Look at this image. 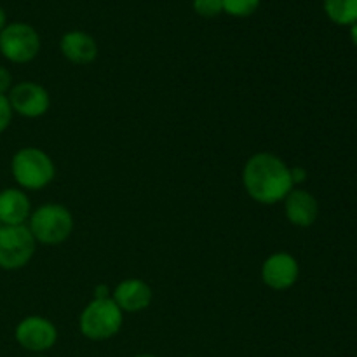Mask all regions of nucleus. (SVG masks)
<instances>
[{"instance_id": "nucleus-1", "label": "nucleus", "mask_w": 357, "mask_h": 357, "mask_svg": "<svg viewBox=\"0 0 357 357\" xmlns=\"http://www.w3.org/2000/svg\"><path fill=\"white\" fill-rule=\"evenodd\" d=\"M243 185L253 201L267 206L282 202L295 188L288 164L271 152H258L248 159L243 169Z\"/></svg>"}, {"instance_id": "nucleus-2", "label": "nucleus", "mask_w": 357, "mask_h": 357, "mask_svg": "<svg viewBox=\"0 0 357 357\" xmlns=\"http://www.w3.org/2000/svg\"><path fill=\"white\" fill-rule=\"evenodd\" d=\"M10 173L21 190H42L54 180L56 166L42 149L24 146L13 155Z\"/></svg>"}, {"instance_id": "nucleus-3", "label": "nucleus", "mask_w": 357, "mask_h": 357, "mask_svg": "<svg viewBox=\"0 0 357 357\" xmlns=\"http://www.w3.org/2000/svg\"><path fill=\"white\" fill-rule=\"evenodd\" d=\"M28 229L35 241L45 246H58L65 243L73 232V216L66 206L47 202L31 211Z\"/></svg>"}, {"instance_id": "nucleus-4", "label": "nucleus", "mask_w": 357, "mask_h": 357, "mask_svg": "<svg viewBox=\"0 0 357 357\" xmlns=\"http://www.w3.org/2000/svg\"><path fill=\"white\" fill-rule=\"evenodd\" d=\"M124 312L112 298L91 300L79 317L80 333L94 342L108 340L121 331Z\"/></svg>"}, {"instance_id": "nucleus-5", "label": "nucleus", "mask_w": 357, "mask_h": 357, "mask_svg": "<svg viewBox=\"0 0 357 357\" xmlns=\"http://www.w3.org/2000/svg\"><path fill=\"white\" fill-rule=\"evenodd\" d=\"M40 35L28 23H10L0 31V54L10 63L33 61L40 52Z\"/></svg>"}, {"instance_id": "nucleus-6", "label": "nucleus", "mask_w": 357, "mask_h": 357, "mask_svg": "<svg viewBox=\"0 0 357 357\" xmlns=\"http://www.w3.org/2000/svg\"><path fill=\"white\" fill-rule=\"evenodd\" d=\"M37 250V241L26 225L0 227V268L17 271L26 267Z\"/></svg>"}, {"instance_id": "nucleus-7", "label": "nucleus", "mask_w": 357, "mask_h": 357, "mask_svg": "<svg viewBox=\"0 0 357 357\" xmlns=\"http://www.w3.org/2000/svg\"><path fill=\"white\" fill-rule=\"evenodd\" d=\"M7 98H9L14 114L24 119L42 117V115L47 114L49 107H51V96H49L47 89L40 84L31 82V80L20 82L10 87Z\"/></svg>"}, {"instance_id": "nucleus-8", "label": "nucleus", "mask_w": 357, "mask_h": 357, "mask_svg": "<svg viewBox=\"0 0 357 357\" xmlns=\"http://www.w3.org/2000/svg\"><path fill=\"white\" fill-rule=\"evenodd\" d=\"M16 342L30 352H44L54 347L58 330L54 324L42 316H28L17 323L14 331Z\"/></svg>"}, {"instance_id": "nucleus-9", "label": "nucleus", "mask_w": 357, "mask_h": 357, "mask_svg": "<svg viewBox=\"0 0 357 357\" xmlns=\"http://www.w3.org/2000/svg\"><path fill=\"white\" fill-rule=\"evenodd\" d=\"M300 278V265L293 255L279 251L271 255L261 265V281L274 291L293 288Z\"/></svg>"}, {"instance_id": "nucleus-10", "label": "nucleus", "mask_w": 357, "mask_h": 357, "mask_svg": "<svg viewBox=\"0 0 357 357\" xmlns=\"http://www.w3.org/2000/svg\"><path fill=\"white\" fill-rule=\"evenodd\" d=\"M112 300L117 303L122 312H142L150 307L153 300V291L150 284L142 279H126L115 286Z\"/></svg>"}, {"instance_id": "nucleus-11", "label": "nucleus", "mask_w": 357, "mask_h": 357, "mask_svg": "<svg viewBox=\"0 0 357 357\" xmlns=\"http://www.w3.org/2000/svg\"><path fill=\"white\" fill-rule=\"evenodd\" d=\"M284 215L291 225L307 229L314 225L319 216V202L310 192L293 188L284 199Z\"/></svg>"}, {"instance_id": "nucleus-12", "label": "nucleus", "mask_w": 357, "mask_h": 357, "mask_svg": "<svg viewBox=\"0 0 357 357\" xmlns=\"http://www.w3.org/2000/svg\"><path fill=\"white\" fill-rule=\"evenodd\" d=\"M31 201L21 188H6L0 192V225H24L30 220Z\"/></svg>"}, {"instance_id": "nucleus-13", "label": "nucleus", "mask_w": 357, "mask_h": 357, "mask_svg": "<svg viewBox=\"0 0 357 357\" xmlns=\"http://www.w3.org/2000/svg\"><path fill=\"white\" fill-rule=\"evenodd\" d=\"M59 49L73 65H89L98 58V44L94 37L80 30L66 31L59 40Z\"/></svg>"}, {"instance_id": "nucleus-14", "label": "nucleus", "mask_w": 357, "mask_h": 357, "mask_svg": "<svg viewBox=\"0 0 357 357\" xmlns=\"http://www.w3.org/2000/svg\"><path fill=\"white\" fill-rule=\"evenodd\" d=\"M324 13L340 26H352L357 23V0H323Z\"/></svg>"}, {"instance_id": "nucleus-15", "label": "nucleus", "mask_w": 357, "mask_h": 357, "mask_svg": "<svg viewBox=\"0 0 357 357\" xmlns=\"http://www.w3.org/2000/svg\"><path fill=\"white\" fill-rule=\"evenodd\" d=\"M223 13L234 17H248L260 7V0H222Z\"/></svg>"}, {"instance_id": "nucleus-16", "label": "nucleus", "mask_w": 357, "mask_h": 357, "mask_svg": "<svg viewBox=\"0 0 357 357\" xmlns=\"http://www.w3.org/2000/svg\"><path fill=\"white\" fill-rule=\"evenodd\" d=\"M192 7L201 17H216L223 13L222 0H194Z\"/></svg>"}, {"instance_id": "nucleus-17", "label": "nucleus", "mask_w": 357, "mask_h": 357, "mask_svg": "<svg viewBox=\"0 0 357 357\" xmlns=\"http://www.w3.org/2000/svg\"><path fill=\"white\" fill-rule=\"evenodd\" d=\"M13 115L14 112L13 108H10L9 98H7V94H0V135L10 126Z\"/></svg>"}, {"instance_id": "nucleus-18", "label": "nucleus", "mask_w": 357, "mask_h": 357, "mask_svg": "<svg viewBox=\"0 0 357 357\" xmlns=\"http://www.w3.org/2000/svg\"><path fill=\"white\" fill-rule=\"evenodd\" d=\"M13 87V73L0 65V94H7Z\"/></svg>"}, {"instance_id": "nucleus-19", "label": "nucleus", "mask_w": 357, "mask_h": 357, "mask_svg": "<svg viewBox=\"0 0 357 357\" xmlns=\"http://www.w3.org/2000/svg\"><path fill=\"white\" fill-rule=\"evenodd\" d=\"M289 173H291V181L293 185H300L307 180V171L300 166L289 167Z\"/></svg>"}, {"instance_id": "nucleus-20", "label": "nucleus", "mask_w": 357, "mask_h": 357, "mask_svg": "<svg viewBox=\"0 0 357 357\" xmlns=\"http://www.w3.org/2000/svg\"><path fill=\"white\" fill-rule=\"evenodd\" d=\"M110 291H112V289L108 288V284H98L96 288H94V298H93V300L112 298Z\"/></svg>"}, {"instance_id": "nucleus-21", "label": "nucleus", "mask_w": 357, "mask_h": 357, "mask_svg": "<svg viewBox=\"0 0 357 357\" xmlns=\"http://www.w3.org/2000/svg\"><path fill=\"white\" fill-rule=\"evenodd\" d=\"M6 26H7V14L6 10L2 9V6H0V31H2Z\"/></svg>"}, {"instance_id": "nucleus-22", "label": "nucleus", "mask_w": 357, "mask_h": 357, "mask_svg": "<svg viewBox=\"0 0 357 357\" xmlns=\"http://www.w3.org/2000/svg\"><path fill=\"white\" fill-rule=\"evenodd\" d=\"M351 40H352V44L357 47V23H354L351 26Z\"/></svg>"}, {"instance_id": "nucleus-23", "label": "nucleus", "mask_w": 357, "mask_h": 357, "mask_svg": "<svg viewBox=\"0 0 357 357\" xmlns=\"http://www.w3.org/2000/svg\"><path fill=\"white\" fill-rule=\"evenodd\" d=\"M136 357H157V356H152V354H139V356H136Z\"/></svg>"}, {"instance_id": "nucleus-24", "label": "nucleus", "mask_w": 357, "mask_h": 357, "mask_svg": "<svg viewBox=\"0 0 357 357\" xmlns=\"http://www.w3.org/2000/svg\"><path fill=\"white\" fill-rule=\"evenodd\" d=\"M0 227H2V225H0Z\"/></svg>"}]
</instances>
